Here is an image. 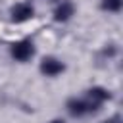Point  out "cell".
I'll return each instance as SVG.
<instances>
[{
	"label": "cell",
	"instance_id": "obj_1",
	"mask_svg": "<svg viewBox=\"0 0 123 123\" xmlns=\"http://www.w3.org/2000/svg\"><path fill=\"white\" fill-rule=\"evenodd\" d=\"M10 56L15 60V62H29L33 56H35V44L33 40L29 38H21V40H15L12 42L10 46Z\"/></svg>",
	"mask_w": 123,
	"mask_h": 123
},
{
	"label": "cell",
	"instance_id": "obj_2",
	"mask_svg": "<svg viewBox=\"0 0 123 123\" xmlns=\"http://www.w3.org/2000/svg\"><path fill=\"white\" fill-rule=\"evenodd\" d=\"M38 69H40V73L44 77H58V75H62L65 71V63L62 60L54 58V56H46V58L40 60Z\"/></svg>",
	"mask_w": 123,
	"mask_h": 123
},
{
	"label": "cell",
	"instance_id": "obj_3",
	"mask_svg": "<svg viewBox=\"0 0 123 123\" xmlns=\"http://www.w3.org/2000/svg\"><path fill=\"white\" fill-rule=\"evenodd\" d=\"M10 17L13 23H25L35 17V8L27 2H17L10 8Z\"/></svg>",
	"mask_w": 123,
	"mask_h": 123
},
{
	"label": "cell",
	"instance_id": "obj_4",
	"mask_svg": "<svg viewBox=\"0 0 123 123\" xmlns=\"http://www.w3.org/2000/svg\"><path fill=\"white\" fill-rule=\"evenodd\" d=\"M110 98H111V94H110V90L104 88V86H92V88L86 90V96H85V100H86L88 106H90V111L98 110V108H100L106 100H110Z\"/></svg>",
	"mask_w": 123,
	"mask_h": 123
},
{
	"label": "cell",
	"instance_id": "obj_5",
	"mask_svg": "<svg viewBox=\"0 0 123 123\" xmlns=\"http://www.w3.org/2000/svg\"><path fill=\"white\" fill-rule=\"evenodd\" d=\"M73 13H75V4H73L71 0H62V2L54 8V19H56L58 23L69 21V19L73 17Z\"/></svg>",
	"mask_w": 123,
	"mask_h": 123
},
{
	"label": "cell",
	"instance_id": "obj_6",
	"mask_svg": "<svg viewBox=\"0 0 123 123\" xmlns=\"http://www.w3.org/2000/svg\"><path fill=\"white\" fill-rule=\"evenodd\" d=\"M65 106H67V111L71 117H83V115L90 113V106L85 98H69Z\"/></svg>",
	"mask_w": 123,
	"mask_h": 123
},
{
	"label": "cell",
	"instance_id": "obj_7",
	"mask_svg": "<svg viewBox=\"0 0 123 123\" xmlns=\"http://www.w3.org/2000/svg\"><path fill=\"white\" fill-rule=\"evenodd\" d=\"M123 6V0H102L100 2V8L104 12H111V13H117Z\"/></svg>",
	"mask_w": 123,
	"mask_h": 123
},
{
	"label": "cell",
	"instance_id": "obj_8",
	"mask_svg": "<svg viewBox=\"0 0 123 123\" xmlns=\"http://www.w3.org/2000/svg\"><path fill=\"white\" fill-rule=\"evenodd\" d=\"M102 123H119V117H111V119H106Z\"/></svg>",
	"mask_w": 123,
	"mask_h": 123
},
{
	"label": "cell",
	"instance_id": "obj_9",
	"mask_svg": "<svg viewBox=\"0 0 123 123\" xmlns=\"http://www.w3.org/2000/svg\"><path fill=\"white\" fill-rule=\"evenodd\" d=\"M48 123H65L63 119H52V121H48Z\"/></svg>",
	"mask_w": 123,
	"mask_h": 123
}]
</instances>
